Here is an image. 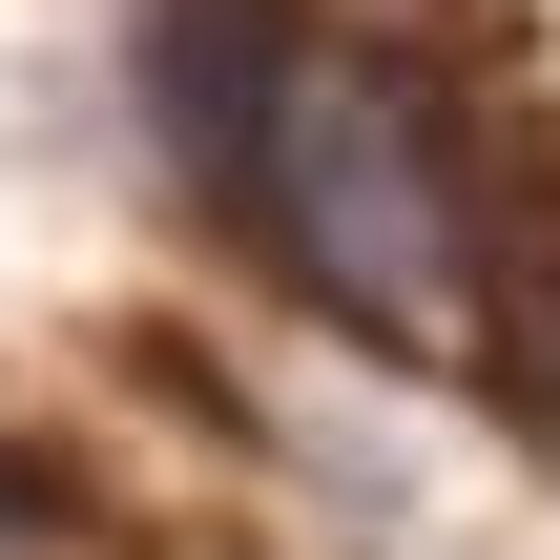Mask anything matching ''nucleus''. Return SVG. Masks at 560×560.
Masks as SVG:
<instances>
[{
    "label": "nucleus",
    "mask_w": 560,
    "mask_h": 560,
    "mask_svg": "<svg viewBox=\"0 0 560 560\" xmlns=\"http://www.w3.org/2000/svg\"><path fill=\"white\" fill-rule=\"evenodd\" d=\"M208 145L249 166V208L291 229V270L332 291V312H374V332H436L457 312V208H436V104L395 83V62H270V83H229L208 104Z\"/></svg>",
    "instance_id": "nucleus-1"
}]
</instances>
